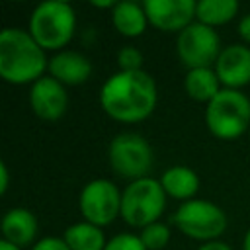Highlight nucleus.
Returning a JSON list of instances; mask_svg holds the SVG:
<instances>
[{"label": "nucleus", "mask_w": 250, "mask_h": 250, "mask_svg": "<svg viewBox=\"0 0 250 250\" xmlns=\"http://www.w3.org/2000/svg\"><path fill=\"white\" fill-rule=\"evenodd\" d=\"M100 102L109 117L135 123L152 113L156 105V84L145 70H121L104 84Z\"/></svg>", "instance_id": "nucleus-1"}, {"label": "nucleus", "mask_w": 250, "mask_h": 250, "mask_svg": "<svg viewBox=\"0 0 250 250\" xmlns=\"http://www.w3.org/2000/svg\"><path fill=\"white\" fill-rule=\"evenodd\" d=\"M45 68V53L29 31L6 27L0 33V76L6 82H37Z\"/></svg>", "instance_id": "nucleus-2"}, {"label": "nucleus", "mask_w": 250, "mask_h": 250, "mask_svg": "<svg viewBox=\"0 0 250 250\" xmlns=\"http://www.w3.org/2000/svg\"><path fill=\"white\" fill-rule=\"evenodd\" d=\"M207 127L219 139H234L250 125V100L238 90H221L205 111Z\"/></svg>", "instance_id": "nucleus-3"}, {"label": "nucleus", "mask_w": 250, "mask_h": 250, "mask_svg": "<svg viewBox=\"0 0 250 250\" xmlns=\"http://www.w3.org/2000/svg\"><path fill=\"white\" fill-rule=\"evenodd\" d=\"M74 31V10L66 2L51 0L35 8L29 20V33L41 49H61Z\"/></svg>", "instance_id": "nucleus-4"}, {"label": "nucleus", "mask_w": 250, "mask_h": 250, "mask_svg": "<svg viewBox=\"0 0 250 250\" xmlns=\"http://www.w3.org/2000/svg\"><path fill=\"white\" fill-rule=\"evenodd\" d=\"M164 188L152 178H141L129 184L121 195V217L131 227H148L164 211Z\"/></svg>", "instance_id": "nucleus-5"}, {"label": "nucleus", "mask_w": 250, "mask_h": 250, "mask_svg": "<svg viewBox=\"0 0 250 250\" xmlns=\"http://www.w3.org/2000/svg\"><path fill=\"white\" fill-rule=\"evenodd\" d=\"M109 164L121 178L141 180L152 168V150L148 143L137 133L117 135L107 150Z\"/></svg>", "instance_id": "nucleus-6"}, {"label": "nucleus", "mask_w": 250, "mask_h": 250, "mask_svg": "<svg viewBox=\"0 0 250 250\" xmlns=\"http://www.w3.org/2000/svg\"><path fill=\"white\" fill-rule=\"evenodd\" d=\"M176 227L197 240H213L227 229V217L225 213L211 201H186L178 207L174 215Z\"/></svg>", "instance_id": "nucleus-7"}, {"label": "nucleus", "mask_w": 250, "mask_h": 250, "mask_svg": "<svg viewBox=\"0 0 250 250\" xmlns=\"http://www.w3.org/2000/svg\"><path fill=\"white\" fill-rule=\"evenodd\" d=\"M178 55L186 66L209 68L219 59V35L205 23H189L178 35Z\"/></svg>", "instance_id": "nucleus-8"}, {"label": "nucleus", "mask_w": 250, "mask_h": 250, "mask_svg": "<svg viewBox=\"0 0 250 250\" xmlns=\"http://www.w3.org/2000/svg\"><path fill=\"white\" fill-rule=\"evenodd\" d=\"M80 211L88 223L102 227L109 225L121 213V195L107 180H94L80 193Z\"/></svg>", "instance_id": "nucleus-9"}, {"label": "nucleus", "mask_w": 250, "mask_h": 250, "mask_svg": "<svg viewBox=\"0 0 250 250\" xmlns=\"http://www.w3.org/2000/svg\"><path fill=\"white\" fill-rule=\"evenodd\" d=\"M146 20L162 31H184L195 16L193 0H145Z\"/></svg>", "instance_id": "nucleus-10"}, {"label": "nucleus", "mask_w": 250, "mask_h": 250, "mask_svg": "<svg viewBox=\"0 0 250 250\" xmlns=\"http://www.w3.org/2000/svg\"><path fill=\"white\" fill-rule=\"evenodd\" d=\"M29 102L41 119L55 121L66 109V92L57 78H39L31 86Z\"/></svg>", "instance_id": "nucleus-11"}, {"label": "nucleus", "mask_w": 250, "mask_h": 250, "mask_svg": "<svg viewBox=\"0 0 250 250\" xmlns=\"http://www.w3.org/2000/svg\"><path fill=\"white\" fill-rule=\"evenodd\" d=\"M217 76L232 90L250 82V49L244 45H230L221 51L217 59Z\"/></svg>", "instance_id": "nucleus-12"}, {"label": "nucleus", "mask_w": 250, "mask_h": 250, "mask_svg": "<svg viewBox=\"0 0 250 250\" xmlns=\"http://www.w3.org/2000/svg\"><path fill=\"white\" fill-rule=\"evenodd\" d=\"M49 70L61 84H82L88 80L92 64L76 51H62L49 61Z\"/></svg>", "instance_id": "nucleus-13"}, {"label": "nucleus", "mask_w": 250, "mask_h": 250, "mask_svg": "<svg viewBox=\"0 0 250 250\" xmlns=\"http://www.w3.org/2000/svg\"><path fill=\"white\" fill-rule=\"evenodd\" d=\"M2 232L4 240L16 246H25L35 238L37 221L27 209H10L2 219Z\"/></svg>", "instance_id": "nucleus-14"}, {"label": "nucleus", "mask_w": 250, "mask_h": 250, "mask_svg": "<svg viewBox=\"0 0 250 250\" xmlns=\"http://www.w3.org/2000/svg\"><path fill=\"white\" fill-rule=\"evenodd\" d=\"M113 25L115 29L121 33V35H127V37H135V35H141L146 27V14H145V8L139 6L137 2H119L113 6Z\"/></svg>", "instance_id": "nucleus-15"}, {"label": "nucleus", "mask_w": 250, "mask_h": 250, "mask_svg": "<svg viewBox=\"0 0 250 250\" xmlns=\"http://www.w3.org/2000/svg\"><path fill=\"white\" fill-rule=\"evenodd\" d=\"M160 184H162L164 191L170 193L172 197H176V199H188V197H191L197 191L199 178H197V174L191 168L174 166V168H168L162 174Z\"/></svg>", "instance_id": "nucleus-16"}, {"label": "nucleus", "mask_w": 250, "mask_h": 250, "mask_svg": "<svg viewBox=\"0 0 250 250\" xmlns=\"http://www.w3.org/2000/svg\"><path fill=\"white\" fill-rule=\"evenodd\" d=\"M62 240L70 250H104L105 240L100 227L92 223H76L66 229Z\"/></svg>", "instance_id": "nucleus-17"}, {"label": "nucleus", "mask_w": 250, "mask_h": 250, "mask_svg": "<svg viewBox=\"0 0 250 250\" xmlns=\"http://www.w3.org/2000/svg\"><path fill=\"white\" fill-rule=\"evenodd\" d=\"M186 92L197 102H211L219 90V76L211 68H193L186 76Z\"/></svg>", "instance_id": "nucleus-18"}, {"label": "nucleus", "mask_w": 250, "mask_h": 250, "mask_svg": "<svg viewBox=\"0 0 250 250\" xmlns=\"http://www.w3.org/2000/svg\"><path fill=\"white\" fill-rule=\"evenodd\" d=\"M238 10L236 0H201L197 2L195 16L199 18V23L205 25H219L227 23Z\"/></svg>", "instance_id": "nucleus-19"}, {"label": "nucleus", "mask_w": 250, "mask_h": 250, "mask_svg": "<svg viewBox=\"0 0 250 250\" xmlns=\"http://www.w3.org/2000/svg\"><path fill=\"white\" fill-rule=\"evenodd\" d=\"M141 240H143V244H145L146 250H160V248H164L168 244L170 230H168L166 225H162V223L156 221V223H152V225H148V227L143 229Z\"/></svg>", "instance_id": "nucleus-20"}, {"label": "nucleus", "mask_w": 250, "mask_h": 250, "mask_svg": "<svg viewBox=\"0 0 250 250\" xmlns=\"http://www.w3.org/2000/svg\"><path fill=\"white\" fill-rule=\"evenodd\" d=\"M104 250H146L141 236H135V234H117L113 236Z\"/></svg>", "instance_id": "nucleus-21"}, {"label": "nucleus", "mask_w": 250, "mask_h": 250, "mask_svg": "<svg viewBox=\"0 0 250 250\" xmlns=\"http://www.w3.org/2000/svg\"><path fill=\"white\" fill-rule=\"evenodd\" d=\"M117 61H119V66L121 70H127V72H133V70H141V64H143V55L139 49L135 47H123L117 55Z\"/></svg>", "instance_id": "nucleus-22"}, {"label": "nucleus", "mask_w": 250, "mask_h": 250, "mask_svg": "<svg viewBox=\"0 0 250 250\" xmlns=\"http://www.w3.org/2000/svg\"><path fill=\"white\" fill-rule=\"evenodd\" d=\"M33 250H70L68 244L62 240V238H55V236H47L43 240H39Z\"/></svg>", "instance_id": "nucleus-23"}, {"label": "nucleus", "mask_w": 250, "mask_h": 250, "mask_svg": "<svg viewBox=\"0 0 250 250\" xmlns=\"http://www.w3.org/2000/svg\"><path fill=\"white\" fill-rule=\"evenodd\" d=\"M238 33L242 35V39H244V41H248V43H250V14H248V16H244V18L240 20V23H238Z\"/></svg>", "instance_id": "nucleus-24"}, {"label": "nucleus", "mask_w": 250, "mask_h": 250, "mask_svg": "<svg viewBox=\"0 0 250 250\" xmlns=\"http://www.w3.org/2000/svg\"><path fill=\"white\" fill-rule=\"evenodd\" d=\"M197 250H230L225 242H219V240H213V242H207V244H203L201 248H197Z\"/></svg>", "instance_id": "nucleus-25"}, {"label": "nucleus", "mask_w": 250, "mask_h": 250, "mask_svg": "<svg viewBox=\"0 0 250 250\" xmlns=\"http://www.w3.org/2000/svg\"><path fill=\"white\" fill-rule=\"evenodd\" d=\"M0 178H2L0 193H6V189H8V170H6V164H0Z\"/></svg>", "instance_id": "nucleus-26"}, {"label": "nucleus", "mask_w": 250, "mask_h": 250, "mask_svg": "<svg viewBox=\"0 0 250 250\" xmlns=\"http://www.w3.org/2000/svg\"><path fill=\"white\" fill-rule=\"evenodd\" d=\"M92 6H98V8H111V6H115V4H113V0H104V2L92 0Z\"/></svg>", "instance_id": "nucleus-27"}, {"label": "nucleus", "mask_w": 250, "mask_h": 250, "mask_svg": "<svg viewBox=\"0 0 250 250\" xmlns=\"http://www.w3.org/2000/svg\"><path fill=\"white\" fill-rule=\"evenodd\" d=\"M0 250H18V246L12 244V242H8V240H2L0 242Z\"/></svg>", "instance_id": "nucleus-28"}, {"label": "nucleus", "mask_w": 250, "mask_h": 250, "mask_svg": "<svg viewBox=\"0 0 250 250\" xmlns=\"http://www.w3.org/2000/svg\"><path fill=\"white\" fill-rule=\"evenodd\" d=\"M244 250H250V230H248L246 236H244Z\"/></svg>", "instance_id": "nucleus-29"}]
</instances>
